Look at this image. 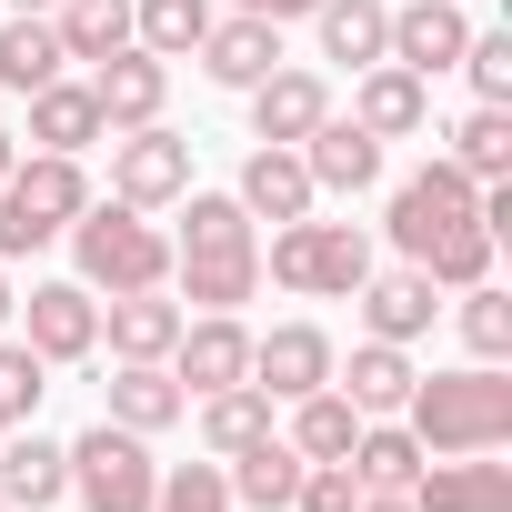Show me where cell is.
I'll return each instance as SVG.
<instances>
[{
    "mask_svg": "<svg viewBox=\"0 0 512 512\" xmlns=\"http://www.w3.org/2000/svg\"><path fill=\"white\" fill-rule=\"evenodd\" d=\"M181 322H191V312L171 302V282H161V292H111V302H101V332H111L121 362H171Z\"/></svg>",
    "mask_w": 512,
    "mask_h": 512,
    "instance_id": "obj_23",
    "label": "cell"
},
{
    "mask_svg": "<svg viewBox=\"0 0 512 512\" xmlns=\"http://www.w3.org/2000/svg\"><path fill=\"white\" fill-rule=\"evenodd\" d=\"M322 111H332V81L322 71H262L251 81V141H312L322 131Z\"/></svg>",
    "mask_w": 512,
    "mask_h": 512,
    "instance_id": "obj_17",
    "label": "cell"
},
{
    "mask_svg": "<svg viewBox=\"0 0 512 512\" xmlns=\"http://www.w3.org/2000/svg\"><path fill=\"white\" fill-rule=\"evenodd\" d=\"M231 11H251V21H312L322 0H231Z\"/></svg>",
    "mask_w": 512,
    "mask_h": 512,
    "instance_id": "obj_41",
    "label": "cell"
},
{
    "mask_svg": "<svg viewBox=\"0 0 512 512\" xmlns=\"http://www.w3.org/2000/svg\"><path fill=\"white\" fill-rule=\"evenodd\" d=\"M352 302H362V332H372V342H422V332L442 322V282H432L422 262H412V272H372Z\"/></svg>",
    "mask_w": 512,
    "mask_h": 512,
    "instance_id": "obj_16",
    "label": "cell"
},
{
    "mask_svg": "<svg viewBox=\"0 0 512 512\" xmlns=\"http://www.w3.org/2000/svg\"><path fill=\"white\" fill-rule=\"evenodd\" d=\"M422 452H502L512 442V382L502 362H462V372H422L402 402Z\"/></svg>",
    "mask_w": 512,
    "mask_h": 512,
    "instance_id": "obj_2",
    "label": "cell"
},
{
    "mask_svg": "<svg viewBox=\"0 0 512 512\" xmlns=\"http://www.w3.org/2000/svg\"><path fill=\"white\" fill-rule=\"evenodd\" d=\"M0 432H11V422H0Z\"/></svg>",
    "mask_w": 512,
    "mask_h": 512,
    "instance_id": "obj_45",
    "label": "cell"
},
{
    "mask_svg": "<svg viewBox=\"0 0 512 512\" xmlns=\"http://www.w3.org/2000/svg\"><path fill=\"white\" fill-rule=\"evenodd\" d=\"M221 91H251L262 71H282V21H251V11H231V21H211L201 31V51H191Z\"/></svg>",
    "mask_w": 512,
    "mask_h": 512,
    "instance_id": "obj_21",
    "label": "cell"
},
{
    "mask_svg": "<svg viewBox=\"0 0 512 512\" xmlns=\"http://www.w3.org/2000/svg\"><path fill=\"white\" fill-rule=\"evenodd\" d=\"M262 282H282V292H302V302H352L362 282H372V231L362 221H282L272 231V251H262Z\"/></svg>",
    "mask_w": 512,
    "mask_h": 512,
    "instance_id": "obj_4",
    "label": "cell"
},
{
    "mask_svg": "<svg viewBox=\"0 0 512 512\" xmlns=\"http://www.w3.org/2000/svg\"><path fill=\"white\" fill-rule=\"evenodd\" d=\"M332 332L322 322H272V332H251V392H272V402H302L332 382Z\"/></svg>",
    "mask_w": 512,
    "mask_h": 512,
    "instance_id": "obj_10",
    "label": "cell"
},
{
    "mask_svg": "<svg viewBox=\"0 0 512 512\" xmlns=\"http://www.w3.org/2000/svg\"><path fill=\"white\" fill-rule=\"evenodd\" d=\"M292 151H302L312 191H372V181H382V141H372L362 121H342V111H322V131L292 141Z\"/></svg>",
    "mask_w": 512,
    "mask_h": 512,
    "instance_id": "obj_22",
    "label": "cell"
},
{
    "mask_svg": "<svg viewBox=\"0 0 512 512\" xmlns=\"http://www.w3.org/2000/svg\"><path fill=\"white\" fill-rule=\"evenodd\" d=\"M51 31L71 61H111V51H131V0H61Z\"/></svg>",
    "mask_w": 512,
    "mask_h": 512,
    "instance_id": "obj_34",
    "label": "cell"
},
{
    "mask_svg": "<svg viewBox=\"0 0 512 512\" xmlns=\"http://www.w3.org/2000/svg\"><path fill=\"white\" fill-rule=\"evenodd\" d=\"M362 512H412V492H362Z\"/></svg>",
    "mask_w": 512,
    "mask_h": 512,
    "instance_id": "obj_42",
    "label": "cell"
},
{
    "mask_svg": "<svg viewBox=\"0 0 512 512\" xmlns=\"http://www.w3.org/2000/svg\"><path fill=\"white\" fill-rule=\"evenodd\" d=\"M251 442H272V392H251V382L201 392V452L231 462V452H251Z\"/></svg>",
    "mask_w": 512,
    "mask_h": 512,
    "instance_id": "obj_29",
    "label": "cell"
},
{
    "mask_svg": "<svg viewBox=\"0 0 512 512\" xmlns=\"http://www.w3.org/2000/svg\"><path fill=\"white\" fill-rule=\"evenodd\" d=\"M91 292H161L171 282V231L131 201H81V221L61 231Z\"/></svg>",
    "mask_w": 512,
    "mask_h": 512,
    "instance_id": "obj_3",
    "label": "cell"
},
{
    "mask_svg": "<svg viewBox=\"0 0 512 512\" xmlns=\"http://www.w3.org/2000/svg\"><path fill=\"white\" fill-rule=\"evenodd\" d=\"M422 272H432L442 292H472V282H492V231H482V221H452V231L422 251Z\"/></svg>",
    "mask_w": 512,
    "mask_h": 512,
    "instance_id": "obj_35",
    "label": "cell"
},
{
    "mask_svg": "<svg viewBox=\"0 0 512 512\" xmlns=\"http://www.w3.org/2000/svg\"><path fill=\"white\" fill-rule=\"evenodd\" d=\"M231 201H241L251 221H302V211H312L322 191H312V171H302V151H292V141H262V151L241 161Z\"/></svg>",
    "mask_w": 512,
    "mask_h": 512,
    "instance_id": "obj_20",
    "label": "cell"
},
{
    "mask_svg": "<svg viewBox=\"0 0 512 512\" xmlns=\"http://www.w3.org/2000/svg\"><path fill=\"white\" fill-rule=\"evenodd\" d=\"M11 11H61V0H11Z\"/></svg>",
    "mask_w": 512,
    "mask_h": 512,
    "instance_id": "obj_44",
    "label": "cell"
},
{
    "mask_svg": "<svg viewBox=\"0 0 512 512\" xmlns=\"http://www.w3.org/2000/svg\"><path fill=\"white\" fill-rule=\"evenodd\" d=\"M0 512H11V502H0Z\"/></svg>",
    "mask_w": 512,
    "mask_h": 512,
    "instance_id": "obj_46",
    "label": "cell"
},
{
    "mask_svg": "<svg viewBox=\"0 0 512 512\" xmlns=\"http://www.w3.org/2000/svg\"><path fill=\"white\" fill-rule=\"evenodd\" d=\"M171 292L201 312H241L262 292V231L231 191H181V241H171Z\"/></svg>",
    "mask_w": 512,
    "mask_h": 512,
    "instance_id": "obj_1",
    "label": "cell"
},
{
    "mask_svg": "<svg viewBox=\"0 0 512 512\" xmlns=\"http://www.w3.org/2000/svg\"><path fill=\"white\" fill-rule=\"evenodd\" d=\"M61 492H71V442L11 422V432H0V502H11V512H51Z\"/></svg>",
    "mask_w": 512,
    "mask_h": 512,
    "instance_id": "obj_15",
    "label": "cell"
},
{
    "mask_svg": "<svg viewBox=\"0 0 512 512\" xmlns=\"http://www.w3.org/2000/svg\"><path fill=\"white\" fill-rule=\"evenodd\" d=\"M71 492L81 512H151L161 492V462H151V432H121V422H91L71 442Z\"/></svg>",
    "mask_w": 512,
    "mask_h": 512,
    "instance_id": "obj_6",
    "label": "cell"
},
{
    "mask_svg": "<svg viewBox=\"0 0 512 512\" xmlns=\"http://www.w3.org/2000/svg\"><path fill=\"white\" fill-rule=\"evenodd\" d=\"M71 71V51H61V31H51V11H11L0 21V91H41V81H61Z\"/></svg>",
    "mask_w": 512,
    "mask_h": 512,
    "instance_id": "obj_26",
    "label": "cell"
},
{
    "mask_svg": "<svg viewBox=\"0 0 512 512\" xmlns=\"http://www.w3.org/2000/svg\"><path fill=\"white\" fill-rule=\"evenodd\" d=\"M452 221H482V181L472 171H452L442 151L392 191V211H382V231H392V251H402V262H422V251L452 231Z\"/></svg>",
    "mask_w": 512,
    "mask_h": 512,
    "instance_id": "obj_7",
    "label": "cell"
},
{
    "mask_svg": "<svg viewBox=\"0 0 512 512\" xmlns=\"http://www.w3.org/2000/svg\"><path fill=\"white\" fill-rule=\"evenodd\" d=\"M191 191V141L171 121H141V131H111V201L131 211H171Z\"/></svg>",
    "mask_w": 512,
    "mask_h": 512,
    "instance_id": "obj_8",
    "label": "cell"
},
{
    "mask_svg": "<svg viewBox=\"0 0 512 512\" xmlns=\"http://www.w3.org/2000/svg\"><path fill=\"white\" fill-rule=\"evenodd\" d=\"M151 512H231V482H221V462H161V492H151Z\"/></svg>",
    "mask_w": 512,
    "mask_h": 512,
    "instance_id": "obj_37",
    "label": "cell"
},
{
    "mask_svg": "<svg viewBox=\"0 0 512 512\" xmlns=\"http://www.w3.org/2000/svg\"><path fill=\"white\" fill-rule=\"evenodd\" d=\"M352 432H362V412L322 382V392H302V402H292V432H282V442H292L302 462H342V452H352Z\"/></svg>",
    "mask_w": 512,
    "mask_h": 512,
    "instance_id": "obj_33",
    "label": "cell"
},
{
    "mask_svg": "<svg viewBox=\"0 0 512 512\" xmlns=\"http://www.w3.org/2000/svg\"><path fill=\"white\" fill-rule=\"evenodd\" d=\"M91 201V171L81 151H31L11 161V181H0V262H21V251H51Z\"/></svg>",
    "mask_w": 512,
    "mask_h": 512,
    "instance_id": "obj_5",
    "label": "cell"
},
{
    "mask_svg": "<svg viewBox=\"0 0 512 512\" xmlns=\"http://www.w3.org/2000/svg\"><path fill=\"white\" fill-rule=\"evenodd\" d=\"M352 121L372 141H412L432 121V81H412L402 61H372V71H352Z\"/></svg>",
    "mask_w": 512,
    "mask_h": 512,
    "instance_id": "obj_18",
    "label": "cell"
},
{
    "mask_svg": "<svg viewBox=\"0 0 512 512\" xmlns=\"http://www.w3.org/2000/svg\"><path fill=\"white\" fill-rule=\"evenodd\" d=\"M211 21H221L211 0H131V41H141L151 61H191Z\"/></svg>",
    "mask_w": 512,
    "mask_h": 512,
    "instance_id": "obj_31",
    "label": "cell"
},
{
    "mask_svg": "<svg viewBox=\"0 0 512 512\" xmlns=\"http://www.w3.org/2000/svg\"><path fill=\"white\" fill-rule=\"evenodd\" d=\"M231 502H251V512H292V492H302V452L272 432V442H251V452H231Z\"/></svg>",
    "mask_w": 512,
    "mask_h": 512,
    "instance_id": "obj_28",
    "label": "cell"
},
{
    "mask_svg": "<svg viewBox=\"0 0 512 512\" xmlns=\"http://www.w3.org/2000/svg\"><path fill=\"white\" fill-rule=\"evenodd\" d=\"M342 462H352V482H362V492H412V472H422L432 452H422V442H412V422L392 412V422H362Z\"/></svg>",
    "mask_w": 512,
    "mask_h": 512,
    "instance_id": "obj_27",
    "label": "cell"
},
{
    "mask_svg": "<svg viewBox=\"0 0 512 512\" xmlns=\"http://www.w3.org/2000/svg\"><path fill=\"white\" fill-rule=\"evenodd\" d=\"M292 512H362V482H352V462H302V492H292Z\"/></svg>",
    "mask_w": 512,
    "mask_h": 512,
    "instance_id": "obj_40",
    "label": "cell"
},
{
    "mask_svg": "<svg viewBox=\"0 0 512 512\" xmlns=\"http://www.w3.org/2000/svg\"><path fill=\"white\" fill-rule=\"evenodd\" d=\"M11 161H21V131H11V121H0V181H11Z\"/></svg>",
    "mask_w": 512,
    "mask_h": 512,
    "instance_id": "obj_43",
    "label": "cell"
},
{
    "mask_svg": "<svg viewBox=\"0 0 512 512\" xmlns=\"http://www.w3.org/2000/svg\"><path fill=\"white\" fill-rule=\"evenodd\" d=\"M312 41H322V61L372 71L382 41H392V0H322V11H312Z\"/></svg>",
    "mask_w": 512,
    "mask_h": 512,
    "instance_id": "obj_25",
    "label": "cell"
},
{
    "mask_svg": "<svg viewBox=\"0 0 512 512\" xmlns=\"http://www.w3.org/2000/svg\"><path fill=\"white\" fill-rule=\"evenodd\" d=\"M171 382H181V392H231V382H251V332H241V312H201V322H181V342H171Z\"/></svg>",
    "mask_w": 512,
    "mask_h": 512,
    "instance_id": "obj_12",
    "label": "cell"
},
{
    "mask_svg": "<svg viewBox=\"0 0 512 512\" xmlns=\"http://www.w3.org/2000/svg\"><path fill=\"white\" fill-rule=\"evenodd\" d=\"M91 101H101V131H141V121H161V101H171V61H151V51L131 41V51L91 61Z\"/></svg>",
    "mask_w": 512,
    "mask_h": 512,
    "instance_id": "obj_14",
    "label": "cell"
},
{
    "mask_svg": "<svg viewBox=\"0 0 512 512\" xmlns=\"http://www.w3.org/2000/svg\"><path fill=\"white\" fill-rule=\"evenodd\" d=\"M11 312H21V342L41 362H91L101 352V292L91 282H31Z\"/></svg>",
    "mask_w": 512,
    "mask_h": 512,
    "instance_id": "obj_9",
    "label": "cell"
},
{
    "mask_svg": "<svg viewBox=\"0 0 512 512\" xmlns=\"http://www.w3.org/2000/svg\"><path fill=\"white\" fill-rule=\"evenodd\" d=\"M462 41H472L462 0H402V11H392V41H382V61H402L412 81H442V71H462Z\"/></svg>",
    "mask_w": 512,
    "mask_h": 512,
    "instance_id": "obj_11",
    "label": "cell"
},
{
    "mask_svg": "<svg viewBox=\"0 0 512 512\" xmlns=\"http://www.w3.org/2000/svg\"><path fill=\"white\" fill-rule=\"evenodd\" d=\"M412 382H422V372H412V342H362L352 362H332V392H342L362 422H392V412L412 402Z\"/></svg>",
    "mask_w": 512,
    "mask_h": 512,
    "instance_id": "obj_19",
    "label": "cell"
},
{
    "mask_svg": "<svg viewBox=\"0 0 512 512\" xmlns=\"http://www.w3.org/2000/svg\"><path fill=\"white\" fill-rule=\"evenodd\" d=\"M452 322H462V352H472V362H502V352H512V292H492V282H472Z\"/></svg>",
    "mask_w": 512,
    "mask_h": 512,
    "instance_id": "obj_36",
    "label": "cell"
},
{
    "mask_svg": "<svg viewBox=\"0 0 512 512\" xmlns=\"http://www.w3.org/2000/svg\"><path fill=\"white\" fill-rule=\"evenodd\" d=\"M41 392H51V362H41L31 342H0V422H31Z\"/></svg>",
    "mask_w": 512,
    "mask_h": 512,
    "instance_id": "obj_38",
    "label": "cell"
},
{
    "mask_svg": "<svg viewBox=\"0 0 512 512\" xmlns=\"http://www.w3.org/2000/svg\"><path fill=\"white\" fill-rule=\"evenodd\" d=\"M462 71H472V101H502L512 111V31H472L462 41Z\"/></svg>",
    "mask_w": 512,
    "mask_h": 512,
    "instance_id": "obj_39",
    "label": "cell"
},
{
    "mask_svg": "<svg viewBox=\"0 0 512 512\" xmlns=\"http://www.w3.org/2000/svg\"><path fill=\"white\" fill-rule=\"evenodd\" d=\"M31 141H41V151H91V141H101L91 81H41V91H31Z\"/></svg>",
    "mask_w": 512,
    "mask_h": 512,
    "instance_id": "obj_30",
    "label": "cell"
},
{
    "mask_svg": "<svg viewBox=\"0 0 512 512\" xmlns=\"http://www.w3.org/2000/svg\"><path fill=\"white\" fill-rule=\"evenodd\" d=\"M452 171H472V181H502L512 171V111L502 101H472L462 121H452V151H442Z\"/></svg>",
    "mask_w": 512,
    "mask_h": 512,
    "instance_id": "obj_32",
    "label": "cell"
},
{
    "mask_svg": "<svg viewBox=\"0 0 512 512\" xmlns=\"http://www.w3.org/2000/svg\"><path fill=\"white\" fill-rule=\"evenodd\" d=\"M412 512H512V462L492 452H442L412 472Z\"/></svg>",
    "mask_w": 512,
    "mask_h": 512,
    "instance_id": "obj_13",
    "label": "cell"
},
{
    "mask_svg": "<svg viewBox=\"0 0 512 512\" xmlns=\"http://www.w3.org/2000/svg\"><path fill=\"white\" fill-rule=\"evenodd\" d=\"M101 392H111V412H101V422H121V432H171V422L191 412V392L171 382V362H121Z\"/></svg>",
    "mask_w": 512,
    "mask_h": 512,
    "instance_id": "obj_24",
    "label": "cell"
}]
</instances>
